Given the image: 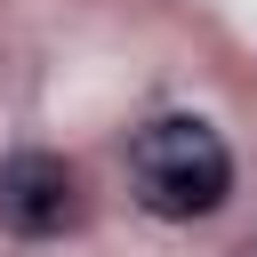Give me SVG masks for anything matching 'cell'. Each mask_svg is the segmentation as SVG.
Returning <instances> with one entry per match:
<instances>
[{"label":"cell","mask_w":257,"mask_h":257,"mask_svg":"<svg viewBox=\"0 0 257 257\" xmlns=\"http://www.w3.org/2000/svg\"><path fill=\"white\" fill-rule=\"evenodd\" d=\"M128 185H137V201H145L153 217L193 225V217L225 209V193H233V153H225V137H217L209 120L169 112V120L137 128V145H128Z\"/></svg>","instance_id":"obj_1"},{"label":"cell","mask_w":257,"mask_h":257,"mask_svg":"<svg viewBox=\"0 0 257 257\" xmlns=\"http://www.w3.org/2000/svg\"><path fill=\"white\" fill-rule=\"evenodd\" d=\"M80 217V177L56 153H8L0 161V225L24 241H48Z\"/></svg>","instance_id":"obj_2"}]
</instances>
